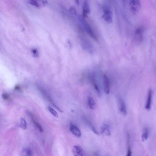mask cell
Listing matches in <instances>:
<instances>
[{
    "instance_id": "1",
    "label": "cell",
    "mask_w": 156,
    "mask_h": 156,
    "mask_svg": "<svg viewBox=\"0 0 156 156\" xmlns=\"http://www.w3.org/2000/svg\"><path fill=\"white\" fill-rule=\"evenodd\" d=\"M82 25L83 26L87 34L94 40L98 41V39L94 33L93 29L87 22L85 20L83 16H80L79 17Z\"/></svg>"
},
{
    "instance_id": "2",
    "label": "cell",
    "mask_w": 156,
    "mask_h": 156,
    "mask_svg": "<svg viewBox=\"0 0 156 156\" xmlns=\"http://www.w3.org/2000/svg\"><path fill=\"white\" fill-rule=\"evenodd\" d=\"M130 4L131 10L134 14L138 12L140 9V0H130Z\"/></svg>"
},
{
    "instance_id": "3",
    "label": "cell",
    "mask_w": 156,
    "mask_h": 156,
    "mask_svg": "<svg viewBox=\"0 0 156 156\" xmlns=\"http://www.w3.org/2000/svg\"><path fill=\"white\" fill-rule=\"evenodd\" d=\"M104 14L102 18L107 22L111 24L113 22V14L110 10L106 6L104 7Z\"/></svg>"
},
{
    "instance_id": "4",
    "label": "cell",
    "mask_w": 156,
    "mask_h": 156,
    "mask_svg": "<svg viewBox=\"0 0 156 156\" xmlns=\"http://www.w3.org/2000/svg\"><path fill=\"white\" fill-rule=\"evenodd\" d=\"M72 153L73 155L76 156H83L86 155L83 149L81 147L77 145L73 146Z\"/></svg>"
},
{
    "instance_id": "5",
    "label": "cell",
    "mask_w": 156,
    "mask_h": 156,
    "mask_svg": "<svg viewBox=\"0 0 156 156\" xmlns=\"http://www.w3.org/2000/svg\"><path fill=\"white\" fill-rule=\"evenodd\" d=\"M152 96V92L151 89L149 90L147 93V101L145 108L147 110H150L151 108Z\"/></svg>"
},
{
    "instance_id": "6",
    "label": "cell",
    "mask_w": 156,
    "mask_h": 156,
    "mask_svg": "<svg viewBox=\"0 0 156 156\" xmlns=\"http://www.w3.org/2000/svg\"><path fill=\"white\" fill-rule=\"evenodd\" d=\"M103 82L105 92V94H108L110 91L109 81L107 76L105 75L103 76Z\"/></svg>"
},
{
    "instance_id": "7",
    "label": "cell",
    "mask_w": 156,
    "mask_h": 156,
    "mask_svg": "<svg viewBox=\"0 0 156 156\" xmlns=\"http://www.w3.org/2000/svg\"><path fill=\"white\" fill-rule=\"evenodd\" d=\"M70 130L72 134L76 137L79 138L81 137V134L79 128L75 125L72 124L70 127Z\"/></svg>"
},
{
    "instance_id": "8",
    "label": "cell",
    "mask_w": 156,
    "mask_h": 156,
    "mask_svg": "<svg viewBox=\"0 0 156 156\" xmlns=\"http://www.w3.org/2000/svg\"><path fill=\"white\" fill-rule=\"evenodd\" d=\"M101 132L102 134L108 136H110L111 135L109 127L107 124H104L102 126L101 128Z\"/></svg>"
},
{
    "instance_id": "9",
    "label": "cell",
    "mask_w": 156,
    "mask_h": 156,
    "mask_svg": "<svg viewBox=\"0 0 156 156\" xmlns=\"http://www.w3.org/2000/svg\"><path fill=\"white\" fill-rule=\"evenodd\" d=\"M120 112L124 115L127 114V109L126 105L124 100H120Z\"/></svg>"
},
{
    "instance_id": "10",
    "label": "cell",
    "mask_w": 156,
    "mask_h": 156,
    "mask_svg": "<svg viewBox=\"0 0 156 156\" xmlns=\"http://www.w3.org/2000/svg\"><path fill=\"white\" fill-rule=\"evenodd\" d=\"M83 14L85 16L89 14L90 10L87 0H85L84 3L83 9Z\"/></svg>"
},
{
    "instance_id": "11",
    "label": "cell",
    "mask_w": 156,
    "mask_h": 156,
    "mask_svg": "<svg viewBox=\"0 0 156 156\" xmlns=\"http://www.w3.org/2000/svg\"><path fill=\"white\" fill-rule=\"evenodd\" d=\"M88 103L89 107L90 109L94 110L96 108V105L95 102L91 97H89L88 98Z\"/></svg>"
},
{
    "instance_id": "12",
    "label": "cell",
    "mask_w": 156,
    "mask_h": 156,
    "mask_svg": "<svg viewBox=\"0 0 156 156\" xmlns=\"http://www.w3.org/2000/svg\"><path fill=\"white\" fill-rule=\"evenodd\" d=\"M149 134V131L148 128H145L144 129L143 133L142 135V140L144 141L148 138Z\"/></svg>"
},
{
    "instance_id": "13",
    "label": "cell",
    "mask_w": 156,
    "mask_h": 156,
    "mask_svg": "<svg viewBox=\"0 0 156 156\" xmlns=\"http://www.w3.org/2000/svg\"><path fill=\"white\" fill-rule=\"evenodd\" d=\"M130 136L129 133L127 134V144L128 145V151L127 155L130 156L132 154V151L131 150L130 146Z\"/></svg>"
},
{
    "instance_id": "14",
    "label": "cell",
    "mask_w": 156,
    "mask_h": 156,
    "mask_svg": "<svg viewBox=\"0 0 156 156\" xmlns=\"http://www.w3.org/2000/svg\"><path fill=\"white\" fill-rule=\"evenodd\" d=\"M20 126V128L23 130H25L27 127V124L26 120L23 118L21 119Z\"/></svg>"
},
{
    "instance_id": "15",
    "label": "cell",
    "mask_w": 156,
    "mask_h": 156,
    "mask_svg": "<svg viewBox=\"0 0 156 156\" xmlns=\"http://www.w3.org/2000/svg\"><path fill=\"white\" fill-rule=\"evenodd\" d=\"M22 154L24 155L27 156H31L32 152L31 150L28 148H25L22 150Z\"/></svg>"
},
{
    "instance_id": "16",
    "label": "cell",
    "mask_w": 156,
    "mask_h": 156,
    "mask_svg": "<svg viewBox=\"0 0 156 156\" xmlns=\"http://www.w3.org/2000/svg\"><path fill=\"white\" fill-rule=\"evenodd\" d=\"M33 121L34 123V124L38 128L39 130L40 131V132H43V130L42 127L41 126L39 123L36 121L33 118H32Z\"/></svg>"
},
{
    "instance_id": "17",
    "label": "cell",
    "mask_w": 156,
    "mask_h": 156,
    "mask_svg": "<svg viewBox=\"0 0 156 156\" xmlns=\"http://www.w3.org/2000/svg\"><path fill=\"white\" fill-rule=\"evenodd\" d=\"M48 108L49 111H50L53 115L56 118H58V113H57V112L52 108L51 107L48 106Z\"/></svg>"
},
{
    "instance_id": "18",
    "label": "cell",
    "mask_w": 156,
    "mask_h": 156,
    "mask_svg": "<svg viewBox=\"0 0 156 156\" xmlns=\"http://www.w3.org/2000/svg\"><path fill=\"white\" fill-rule=\"evenodd\" d=\"M28 1L31 5L36 7H39V5L37 0H28Z\"/></svg>"
},
{
    "instance_id": "19",
    "label": "cell",
    "mask_w": 156,
    "mask_h": 156,
    "mask_svg": "<svg viewBox=\"0 0 156 156\" xmlns=\"http://www.w3.org/2000/svg\"><path fill=\"white\" fill-rule=\"evenodd\" d=\"M94 86L98 95H100V88L98 85L95 83H93Z\"/></svg>"
},
{
    "instance_id": "20",
    "label": "cell",
    "mask_w": 156,
    "mask_h": 156,
    "mask_svg": "<svg viewBox=\"0 0 156 156\" xmlns=\"http://www.w3.org/2000/svg\"><path fill=\"white\" fill-rule=\"evenodd\" d=\"M69 12L71 14L73 15H76V11L74 7L72 6L71 7Z\"/></svg>"
},
{
    "instance_id": "21",
    "label": "cell",
    "mask_w": 156,
    "mask_h": 156,
    "mask_svg": "<svg viewBox=\"0 0 156 156\" xmlns=\"http://www.w3.org/2000/svg\"><path fill=\"white\" fill-rule=\"evenodd\" d=\"M38 1L44 6L47 5L48 4L47 0H38Z\"/></svg>"
},
{
    "instance_id": "22",
    "label": "cell",
    "mask_w": 156,
    "mask_h": 156,
    "mask_svg": "<svg viewBox=\"0 0 156 156\" xmlns=\"http://www.w3.org/2000/svg\"><path fill=\"white\" fill-rule=\"evenodd\" d=\"M3 99L5 100H8L10 98L9 95L7 93H4L2 95Z\"/></svg>"
},
{
    "instance_id": "23",
    "label": "cell",
    "mask_w": 156,
    "mask_h": 156,
    "mask_svg": "<svg viewBox=\"0 0 156 156\" xmlns=\"http://www.w3.org/2000/svg\"><path fill=\"white\" fill-rule=\"evenodd\" d=\"M91 129L93 132L96 134L99 135V133L97 131L93 126H91Z\"/></svg>"
}]
</instances>
